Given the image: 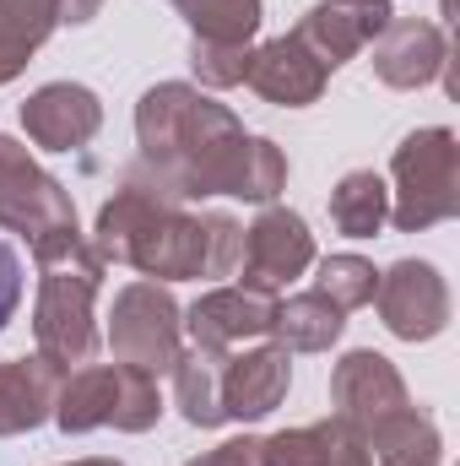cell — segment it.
<instances>
[{"instance_id": "6da1fadb", "label": "cell", "mask_w": 460, "mask_h": 466, "mask_svg": "<svg viewBox=\"0 0 460 466\" xmlns=\"http://www.w3.org/2000/svg\"><path fill=\"white\" fill-rule=\"evenodd\" d=\"M135 136H141V168L174 201H201V196L276 201L287 185V157L271 141L244 136L228 104L185 82H163L141 98Z\"/></svg>"}, {"instance_id": "7a4b0ae2", "label": "cell", "mask_w": 460, "mask_h": 466, "mask_svg": "<svg viewBox=\"0 0 460 466\" xmlns=\"http://www.w3.org/2000/svg\"><path fill=\"white\" fill-rule=\"evenodd\" d=\"M93 249L104 260H125L146 277H233L244 255V228L223 212H185L141 163L119 174L115 201L98 212Z\"/></svg>"}, {"instance_id": "3957f363", "label": "cell", "mask_w": 460, "mask_h": 466, "mask_svg": "<svg viewBox=\"0 0 460 466\" xmlns=\"http://www.w3.org/2000/svg\"><path fill=\"white\" fill-rule=\"evenodd\" d=\"M104 255L82 238L71 255L44 266V288H38V315H33V337L38 352L60 369L87 363L98 352V326H93V299L104 282Z\"/></svg>"}, {"instance_id": "277c9868", "label": "cell", "mask_w": 460, "mask_h": 466, "mask_svg": "<svg viewBox=\"0 0 460 466\" xmlns=\"http://www.w3.org/2000/svg\"><path fill=\"white\" fill-rule=\"evenodd\" d=\"M0 228L22 233L38 255V266L71 255L82 244V228H76V207L65 196L60 179H49L27 147H16L11 136H0Z\"/></svg>"}, {"instance_id": "5b68a950", "label": "cell", "mask_w": 460, "mask_h": 466, "mask_svg": "<svg viewBox=\"0 0 460 466\" xmlns=\"http://www.w3.org/2000/svg\"><path fill=\"white\" fill-rule=\"evenodd\" d=\"M163 418V390H157V374L146 369H130V363H87L76 374L60 380V396H55V423L65 434H87V429H125V434H141Z\"/></svg>"}, {"instance_id": "8992f818", "label": "cell", "mask_w": 460, "mask_h": 466, "mask_svg": "<svg viewBox=\"0 0 460 466\" xmlns=\"http://www.w3.org/2000/svg\"><path fill=\"white\" fill-rule=\"evenodd\" d=\"M390 174H395V228L401 233H423L434 223H450L460 212V147L455 130L445 125H428V130H412L395 157H390Z\"/></svg>"}, {"instance_id": "52a82bcc", "label": "cell", "mask_w": 460, "mask_h": 466, "mask_svg": "<svg viewBox=\"0 0 460 466\" xmlns=\"http://www.w3.org/2000/svg\"><path fill=\"white\" fill-rule=\"evenodd\" d=\"M109 348L119 363L168 374L179 358V304L157 282H130L109 309Z\"/></svg>"}, {"instance_id": "ba28073f", "label": "cell", "mask_w": 460, "mask_h": 466, "mask_svg": "<svg viewBox=\"0 0 460 466\" xmlns=\"http://www.w3.org/2000/svg\"><path fill=\"white\" fill-rule=\"evenodd\" d=\"M315 266V233L298 212L287 207H265L255 218V228H244V255H238V288L249 293H282L293 277H304Z\"/></svg>"}, {"instance_id": "9c48e42d", "label": "cell", "mask_w": 460, "mask_h": 466, "mask_svg": "<svg viewBox=\"0 0 460 466\" xmlns=\"http://www.w3.org/2000/svg\"><path fill=\"white\" fill-rule=\"evenodd\" d=\"M374 304L401 342H428L450 326V288L428 260H395L379 277Z\"/></svg>"}, {"instance_id": "30bf717a", "label": "cell", "mask_w": 460, "mask_h": 466, "mask_svg": "<svg viewBox=\"0 0 460 466\" xmlns=\"http://www.w3.org/2000/svg\"><path fill=\"white\" fill-rule=\"evenodd\" d=\"M331 401H336V418L357 423L363 434H374L379 423H390L395 412L412 407V396H406L395 363L379 358V352H368V348L346 352L342 363H336V374H331Z\"/></svg>"}, {"instance_id": "8fae6325", "label": "cell", "mask_w": 460, "mask_h": 466, "mask_svg": "<svg viewBox=\"0 0 460 466\" xmlns=\"http://www.w3.org/2000/svg\"><path fill=\"white\" fill-rule=\"evenodd\" d=\"M325 76H331V66H325L298 33L271 38L265 49H249V66H244V82H249L260 98L282 104V109H304V104H315L320 87H325Z\"/></svg>"}, {"instance_id": "7c38bea8", "label": "cell", "mask_w": 460, "mask_h": 466, "mask_svg": "<svg viewBox=\"0 0 460 466\" xmlns=\"http://www.w3.org/2000/svg\"><path fill=\"white\" fill-rule=\"evenodd\" d=\"M293 385V352L287 348H255L238 352V358H223L217 369V390H223V412L238 418V423H255L265 412L282 407Z\"/></svg>"}, {"instance_id": "4fadbf2b", "label": "cell", "mask_w": 460, "mask_h": 466, "mask_svg": "<svg viewBox=\"0 0 460 466\" xmlns=\"http://www.w3.org/2000/svg\"><path fill=\"white\" fill-rule=\"evenodd\" d=\"M22 125L44 152H76L98 136L104 109H98V93H87L76 82H49L22 104Z\"/></svg>"}, {"instance_id": "5bb4252c", "label": "cell", "mask_w": 460, "mask_h": 466, "mask_svg": "<svg viewBox=\"0 0 460 466\" xmlns=\"http://www.w3.org/2000/svg\"><path fill=\"white\" fill-rule=\"evenodd\" d=\"M390 16H395L390 0H320L293 33L336 71L342 60H352L363 44H374V38L390 27Z\"/></svg>"}, {"instance_id": "9a60e30c", "label": "cell", "mask_w": 460, "mask_h": 466, "mask_svg": "<svg viewBox=\"0 0 460 466\" xmlns=\"http://www.w3.org/2000/svg\"><path fill=\"white\" fill-rule=\"evenodd\" d=\"M271 299L265 293H249V288H217V293H206V299H195V309H190V337H195V348L201 352H223L238 348V342H249V337H271Z\"/></svg>"}, {"instance_id": "2e32d148", "label": "cell", "mask_w": 460, "mask_h": 466, "mask_svg": "<svg viewBox=\"0 0 460 466\" xmlns=\"http://www.w3.org/2000/svg\"><path fill=\"white\" fill-rule=\"evenodd\" d=\"M374 71L385 87H428L445 71V27L417 16H390L374 49Z\"/></svg>"}, {"instance_id": "e0dca14e", "label": "cell", "mask_w": 460, "mask_h": 466, "mask_svg": "<svg viewBox=\"0 0 460 466\" xmlns=\"http://www.w3.org/2000/svg\"><path fill=\"white\" fill-rule=\"evenodd\" d=\"M265 466H374L368 434L346 418H325L309 429H287L265 440Z\"/></svg>"}, {"instance_id": "ac0fdd59", "label": "cell", "mask_w": 460, "mask_h": 466, "mask_svg": "<svg viewBox=\"0 0 460 466\" xmlns=\"http://www.w3.org/2000/svg\"><path fill=\"white\" fill-rule=\"evenodd\" d=\"M65 369L38 358H11L0 363V440L5 434H27L44 418H55V396H60Z\"/></svg>"}, {"instance_id": "d6986e66", "label": "cell", "mask_w": 460, "mask_h": 466, "mask_svg": "<svg viewBox=\"0 0 460 466\" xmlns=\"http://www.w3.org/2000/svg\"><path fill=\"white\" fill-rule=\"evenodd\" d=\"M342 309L325 293H293L271 309V337L287 352H325L342 337Z\"/></svg>"}, {"instance_id": "ffe728a7", "label": "cell", "mask_w": 460, "mask_h": 466, "mask_svg": "<svg viewBox=\"0 0 460 466\" xmlns=\"http://www.w3.org/2000/svg\"><path fill=\"white\" fill-rule=\"evenodd\" d=\"M60 0H0V82H11L27 55L55 33Z\"/></svg>"}, {"instance_id": "44dd1931", "label": "cell", "mask_w": 460, "mask_h": 466, "mask_svg": "<svg viewBox=\"0 0 460 466\" xmlns=\"http://www.w3.org/2000/svg\"><path fill=\"white\" fill-rule=\"evenodd\" d=\"M217 369H223V358L217 352H179L174 358V401H179V412H185V423H195V429H217V423H228V412H223V390H217Z\"/></svg>"}, {"instance_id": "7402d4cb", "label": "cell", "mask_w": 460, "mask_h": 466, "mask_svg": "<svg viewBox=\"0 0 460 466\" xmlns=\"http://www.w3.org/2000/svg\"><path fill=\"white\" fill-rule=\"evenodd\" d=\"M368 440H374V466H439V456H445L434 418H423L417 407L395 412Z\"/></svg>"}, {"instance_id": "603a6c76", "label": "cell", "mask_w": 460, "mask_h": 466, "mask_svg": "<svg viewBox=\"0 0 460 466\" xmlns=\"http://www.w3.org/2000/svg\"><path fill=\"white\" fill-rule=\"evenodd\" d=\"M385 218H390V190H385V179L374 168H352L331 190V223L346 238H374Z\"/></svg>"}, {"instance_id": "cb8c5ba5", "label": "cell", "mask_w": 460, "mask_h": 466, "mask_svg": "<svg viewBox=\"0 0 460 466\" xmlns=\"http://www.w3.org/2000/svg\"><path fill=\"white\" fill-rule=\"evenodd\" d=\"M174 5L195 27V44L249 49V38L260 27V0H174Z\"/></svg>"}, {"instance_id": "d4e9b609", "label": "cell", "mask_w": 460, "mask_h": 466, "mask_svg": "<svg viewBox=\"0 0 460 466\" xmlns=\"http://www.w3.org/2000/svg\"><path fill=\"white\" fill-rule=\"evenodd\" d=\"M374 288H379V271L363 255H331V260H320V288L315 293H325L342 315L374 304Z\"/></svg>"}, {"instance_id": "484cf974", "label": "cell", "mask_w": 460, "mask_h": 466, "mask_svg": "<svg viewBox=\"0 0 460 466\" xmlns=\"http://www.w3.org/2000/svg\"><path fill=\"white\" fill-rule=\"evenodd\" d=\"M190 66L206 87H238L244 82V66H249V49H223V44H195L190 49Z\"/></svg>"}, {"instance_id": "4316f807", "label": "cell", "mask_w": 460, "mask_h": 466, "mask_svg": "<svg viewBox=\"0 0 460 466\" xmlns=\"http://www.w3.org/2000/svg\"><path fill=\"white\" fill-rule=\"evenodd\" d=\"M16 304H22V255L0 238V331L16 315Z\"/></svg>"}, {"instance_id": "83f0119b", "label": "cell", "mask_w": 460, "mask_h": 466, "mask_svg": "<svg viewBox=\"0 0 460 466\" xmlns=\"http://www.w3.org/2000/svg\"><path fill=\"white\" fill-rule=\"evenodd\" d=\"M190 466H265V440H228V445H217V451H206L201 461Z\"/></svg>"}, {"instance_id": "f1b7e54d", "label": "cell", "mask_w": 460, "mask_h": 466, "mask_svg": "<svg viewBox=\"0 0 460 466\" xmlns=\"http://www.w3.org/2000/svg\"><path fill=\"white\" fill-rule=\"evenodd\" d=\"M104 0H60V22H87Z\"/></svg>"}, {"instance_id": "f546056e", "label": "cell", "mask_w": 460, "mask_h": 466, "mask_svg": "<svg viewBox=\"0 0 460 466\" xmlns=\"http://www.w3.org/2000/svg\"><path fill=\"white\" fill-rule=\"evenodd\" d=\"M71 466H119V461H71Z\"/></svg>"}]
</instances>
